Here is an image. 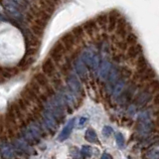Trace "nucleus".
I'll list each match as a JSON object with an SVG mask.
<instances>
[{"mask_svg":"<svg viewBox=\"0 0 159 159\" xmlns=\"http://www.w3.org/2000/svg\"><path fill=\"white\" fill-rule=\"evenodd\" d=\"M96 23L98 26L102 28H106L107 26V13H102L97 16Z\"/></svg>","mask_w":159,"mask_h":159,"instance_id":"nucleus-21","label":"nucleus"},{"mask_svg":"<svg viewBox=\"0 0 159 159\" xmlns=\"http://www.w3.org/2000/svg\"><path fill=\"white\" fill-rule=\"evenodd\" d=\"M119 17H120V15H119V13L116 11V10L107 13V27L109 32L113 31V30L116 28Z\"/></svg>","mask_w":159,"mask_h":159,"instance_id":"nucleus-10","label":"nucleus"},{"mask_svg":"<svg viewBox=\"0 0 159 159\" xmlns=\"http://www.w3.org/2000/svg\"><path fill=\"white\" fill-rule=\"evenodd\" d=\"M60 42L62 43L64 48L66 49V51H71L77 41H76V39H75V37L73 36V34L71 32H68L65 35H63V37L60 40Z\"/></svg>","mask_w":159,"mask_h":159,"instance_id":"nucleus-8","label":"nucleus"},{"mask_svg":"<svg viewBox=\"0 0 159 159\" xmlns=\"http://www.w3.org/2000/svg\"><path fill=\"white\" fill-rule=\"evenodd\" d=\"M67 84H68L69 91L72 92L74 94H78L81 93L82 86H81V83H80L79 79L76 75H73V74L70 75V76L67 78Z\"/></svg>","mask_w":159,"mask_h":159,"instance_id":"nucleus-6","label":"nucleus"},{"mask_svg":"<svg viewBox=\"0 0 159 159\" xmlns=\"http://www.w3.org/2000/svg\"><path fill=\"white\" fill-rule=\"evenodd\" d=\"M84 138L86 140L91 142V143H96L98 142V134L97 132L93 130V128H89L86 131V134H84Z\"/></svg>","mask_w":159,"mask_h":159,"instance_id":"nucleus-20","label":"nucleus"},{"mask_svg":"<svg viewBox=\"0 0 159 159\" xmlns=\"http://www.w3.org/2000/svg\"><path fill=\"white\" fill-rule=\"evenodd\" d=\"M30 29H31V32L35 35L36 37L40 38L43 36L44 34V28L38 26V25L34 24V23H31L30 24Z\"/></svg>","mask_w":159,"mask_h":159,"instance_id":"nucleus-24","label":"nucleus"},{"mask_svg":"<svg viewBox=\"0 0 159 159\" xmlns=\"http://www.w3.org/2000/svg\"><path fill=\"white\" fill-rule=\"evenodd\" d=\"M99 70H98V75L101 79L104 80V79H107L109 72L111 70V65L108 61H102L101 64H99Z\"/></svg>","mask_w":159,"mask_h":159,"instance_id":"nucleus-14","label":"nucleus"},{"mask_svg":"<svg viewBox=\"0 0 159 159\" xmlns=\"http://www.w3.org/2000/svg\"><path fill=\"white\" fill-rule=\"evenodd\" d=\"M26 1H27V2L29 3V5H30V4L34 3V1H35V0H26Z\"/></svg>","mask_w":159,"mask_h":159,"instance_id":"nucleus-34","label":"nucleus"},{"mask_svg":"<svg viewBox=\"0 0 159 159\" xmlns=\"http://www.w3.org/2000/svg\"><path fill=\"white\" fill-rule=\"evenodd\" d=\"M59 1H61V0H59Z\"/></svg>","mask_w":159,"mask_h":159,"instance_id":"nucleus-35","label":"nucleus"},{"mask_svg":"<svg viewBox=\"0 0 159 159\" xmlns=\"http://www.w3.org/2000/svg\"><path fill=\"white\" fill-rule=\"evenodd\" d=\"M83 29L84 33H87L89 35H93V33H96L98 30V25L96 23V20H93V19L88 20L87 22L84 23Z\"/></svg>","mask_w":159,"mask_h":159,"instance_id":"nucleus-17","label":"nucleus"},{"mask_svg":"<svg viewBox=\"0 0 159 159\" xmlns=\"http://www.w3.org/2000/svg\"><path fill=\"white\" fill-rule=\"evenodd\" d=\"M71 33L73 34V36L76 39V41H80V40H82L84 35V31L83 29V26H76L74 27L73 30L71 31Z\"/></svg>","mask_w":159,"mask_h":159,"instance_id":"nucleus-22","label":"nucleus"},{"mask_svg":"<svg viewBox=\"0 0 159 159\" xmlns=\"http://www.w3.org/2000/svg\"><path fill=\"white\" fill-rule=\"evenodd\" d=\"M26 126L28 127L30 132L32 133V135L35 137V139H36V140H39L40 137L42 135V131H41V128L39 126V124L35 120H31V121H29V123Z\"/></svg>","mask_w":159,"mask_h":159,"instance_id":"nucleus-15","label":"nucleus"},{"mask_svg":"<svg viewBox=\"0 0 159 159\" xmlns=\"http://www.w3.org/2000/svg\"><path fill=\"white\" fill-rule=\"evenodd\" d=\"M0 4L2 5L8 16L13 18L15 21L20 22L24 20L22 10L19 7V5L15 2V0H0Z\"/></svg>","mask_w":159,"mask_h":159,"instance_id":"nucleus-1","label":"nucleus"},{"mask_svg":"<svg viewBox=\"0 0 159 159\" xmlns=\"http://www.w3.org/2000/svg\"><path fill=\"white\" fill-rule=\"evenodd\" d=\"M42 1L46 4L49 8H51L53 11H55V9H56V7L60 3L59 0H42Z\"/></svg>","mask_w":159,"mask_h":159,"instance_id":"nucleus-26","label":"nucleus"},{"mask_svg":"<svg viewBox=\"0 0 159 159\" xmlns=\"http://www.w3.org/2000/svg\"><path fill=\"white\" fill-rule=\"evenodd\" d=\"M151 130V120L146 113L143 112L138 119V131L142 134H147Z\"/></svg>","mask_w":159,"mask_h":159,"instance_id":"nucleus-5","label":"nucleus"},{"mask_svg":"<svg viewBox=\"0 0 159 159\" xmlns=\"http://www.w3.org/2000/svg\"><path fill=\"white\" fill-rule=\"evenodd\" d=\"M146 159H159V145L150 147L145 153Z\"/></svg>","mask_w":159,"mask_h":159,"instance_id":"nucleus-18","label":"nucleus"},{"mask_svg":"<svg viewBox=\"0 0 159 159\" xmlns=\"http://www.w3.org/2000/svg\"><path fill=\"white\" fill-rule=\"evenodd\" d=\"M87 121H88L87 117H81L79 119V126H84L87 123Z\"/></svg>","mask_w":159,"mask_h":159,"instance_id":"nucleus-32","label":"nucleus"},{"mask_svg":"<svg viewBox=\"0 0 159 159\" xmlns=\"http://www.w3.org/2000/svg\"><path fill=\"white\" fill-rule=\"evenodd\" d=\"M82 155L84 157H89L93 154V148L91 146H88V145H84L82 147V150H81Z\"/></svg>","mask_w":159,"mask_h":159,"instance_id":"nucleus-27","label":"nucleus"},{"mask_svg":"<svg viewBox=\"0 0 159 159\" xmlns=\"http://www.w3.org/2000/svg\"><path fill=\"white\" fill-rule=\"evenodd\" d=\"M23 34H24V37H25V41H26L27 44V47H34L36 48L40 45V40L38 37H36L35 35L30 31V30L27 29H24L23 30Z\"/></svg>","mask_w":159,"mask_h":159,"instance_id":"nucleus-9","label":"nucleus"},{"mask_svg":"<svg viewBox=\"0 0 159 159\" xmlns=\"http://www.w3.org/2000/svg\"><path fill=\"white\" fill-rule=\"evenodd\" d=\"M65 53H66V49L64 48L61 42H57L54 45L53 48L50 51V59L52 60L54 63L59 64L62 62V60L64 59Z\"/></svg>","mask_w":159,"mask_h":159,"instance_id":"nucleus-3","label":"nucleus"},{"mask_svg":"<svg viewBox=\"0 0 159 159\" xmlns=\"http://www.w3.org/2000/svg\"><path fill=\"white\" fill-rule=\"evenodd\" d=\"M123 88H124L123 81H118L117 83H116V84H114V87H113V91H112L114 96H118V94L122 92Z\"/></svg>","mask_w":159,"mask_h":159,"instance_id":"nucleus-25","label":"nucleus"},{"mask_svg":"<svg viewBox=\"0 0 159 159\" xmlns=\"http://www.w3.org/2000/svg\"><path fill=\"white\" fill-rule=\"evenodd\" d=\"M28 8H29V12L32 14V16L34 18L39 19V20H42V21L46 22V23H48L50 18H51V15H50L48 12L44 11L42 8H40L36 2L30 4Z\"/></svg>","mask_w":159,"mask_h":159,"instance_id":"nucleus-4","label":"nucleus"},{"mask_svg":"<svg viewBox=\"0 0 159 159\" xmlns=\"http://www.w3.org/2000/svg\"><path fill=\"white\" fill-rule=\"evenodd\" d=\"M127 42H135L136 41V37L135 35H134L133 33H129L127 35Z\"/></svg>","mask_w":159,"mask_h":159,"instance_id":"nucleus-31","label":"nucleus"},{"mask_svg":"<svg viewBox=\"0 0 159 159\" xmlns=\"http://www.w3.org/2000/svg\"><path fill=\"white\" fill-rule=\"evenodd\" d=\"M75 120H76L75 118L71 119V120L68 121V123L64 126V128L62 129V131L60 132L59 136H58V140L59 141H65L70 136V134H71L73 128L75 126V122H76Z\"/></svg>","mask_w":159,"mask_h":159,"instance_id":"nucleus-11","label":"nucleus"},{"mask_svg":"<svg viewBox=\"0 0 159 159\" xmlns=\"http://www.w3.org/2000/svg\"><path fill=\"white\" fill-rule=\"evenodd\" d=\"M101 159H112V157H111V154H108V153H103L102 155V157H101Z\"/></svg>","mask_w":159,"mask_h":159,"instance_id":"nucleus-33","label":"nucleus"},{"mask_svg":"<svg viewBox=\"0 0 159 159\" xmlns=\"http://www.w3.org/2000/svg\"><path fill=\"white\" fill-rule=\"evenodd\" d=\"M75 69H76V72L78 74V76L82 80L87 79L88 69H87L86 65H84V63L82 61L81 58H77L76 59V61H75Z\"/></svg>","mask_w":159,"mask_h":159,"instance_id":"nucleus-13","label":"nucleus"},{"mask_svg":"<svg viewBox=\"0 0 159 159\" xmlns=\"http://www.w3.org/2000/svg\"><path fill=\"white\" fill-rule=\"evenodd\" d=\"M43 122L46 127L50 128L51 130H55L58 126V121L51 113V111H48V109H46L43 113Z\"/></svg>","mask_w":159,"mask_h":159,"instance_id":"nucleus-7","label":"nucleus"},{"mask_svg":"<svg viewBox=\"0 0 159 159\" xmlns=\"http://www.w3.org/2000/svg\"><path fill=\"white\" fill-rule=\"evenodd\" d=\"M1 156L2 159H12L14 157L13 148L10 144L6 142L1 144Z\"/></svg>","mask_w":159,"mask_h":159,"instance_id":"nucleus-16","label":"nucleus"},{"mask_svg":"<svg viewBox=\"0 0 159 159\" xmlns=\"http://www.w3.org/2000/svg\"><path fill=\"white\" fill-rule=\"evenodd\" d=\"M22 134H23V137L30 143H34V142L37 141L36 139H35V137L32 135V133L30 132V130L26 125L23 126V128H22Z\"/></svg>","mask_w":159,"mask_h":159,"instance_id":"nucleus-23","label":"nucleus"},{"mask_svg":"<svg viewBox=\"0 0 159 159\" xmlns=\"http://www.w3.org/2000/svg\"><path fill=\"white\" fill-rule=\"evenodd\" d=\"M35 82L37 83L38 86H41V87H47L48 86V78L45 74L43 73H38L35 75L34 77Z\"/></svg>","mask_w":159,"mask_h":159,"instance_id":"nucleus-19","label":"nucleus"},{"mask_svg":"<svg viewBox=\"0 0 159 159\" xmlns=\"http://www.w3.org/2000/svg\"><path fill=\"white\" fill-rule=\"evenodd\" d=\"M42 71H43V74H45L46 76H49V77L55 76V73H56V67H55V63L50 58L46 59L43 62Z\"/></svg>","mask_w":159,"mask_h":159,"instance_id":"nucleus-12","label":"nucleus"},{"mask_svg":"<svg viewBox=\"0 0 159 159\" xmlns=\"http://www.w3.org/2000/svg\"><path fill=\"white\" fill-rule=\"evenodd\" d=\"M112 132H113V130H112V128L111 126H108V125L103 126V128H102V134L106 137L111 136V134H112Z\"/></svg>","mask_w":159,"mask_h":159,"instance_id":"nucleus-30","label":"nucleus"},{"mask_svg":"<svg viewBox=\"0 0 159 159\" xmlns=\"http://www.w3.org/2000/svg\"><path fill=\"white\" fill-rule=\"evenodd\" d=\"M82 61L84 63V65L88 67H89L91 69L96 70L99 67V64H101V61H99V56L96 53V51H93V49L88 48L84 49L81 57Z\"/></svg>","mask_w":159,"mask_h":159,"instance_id":"nucleus-2","label":"nucleus"},{"mask_svg":"<svg viewBox=\"0 0 159 159\" xmlns=\"http://www.w3.org/2000/svg\"><path fill=\"white\" fill-rule=\"evenodd\" d=\"M116 144H117L119 147H122L124 145V137L122 135V133H120V132L116 133Z\"/></svg>","mask_w":159,"mask_h":159,"instance_id":"nucleus-29","label":"nucleus"},{"mask_svg":"<svg viewBox=\"0 0 159 159\" xmlns=\"http://www.w3.org/2000/svg\"><path fill=\"white\" fill-rule=\"evenodd\" d=\"M141 49L139 46H134V47H131L130 49L128 50V56L129 57H136L137 55L140 53Z\"/></svg>","mask_w":159,"mask_h":159,"instance_id":"nucleus-28","label":"nucleus"}]
</instances>
